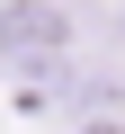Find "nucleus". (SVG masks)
Segmentation results:
<instances>
[{"mask_svg":"<svg viewBox=\"0 0 125 134\" xmlns=\"http://www.w3.org/2000/svg\"><path fill=\"white\" fill-rule=\"evenodd\" d=\"M62 45H72V18L45 9V0H0V63H54Z\"/></svg>","mask_w":125,"mask_h":134,"instance_id":"nucleus-1","label":"nucleus"},{"mask_svg":"<svg viewBox=\"0 0 125 134\" xmlns=\"http://www.w3.org/2000/svg\"><path fill=\"white\" fill-rule=\"evenodd\" d=\"M81 134H125V125H116V116H98V125H81Z\"/></svg>","mask_w":125,"mask_h":134,"instance_id":"nucleus-2","label":"nucleus"}]
</instances>
